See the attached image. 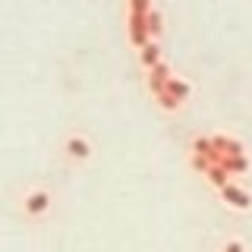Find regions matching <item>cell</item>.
I'll return each mask as SVG.
<instances>
[{
  "label": "cell",
  "instance_id": "1",
  "mask_svg": "<svg viewBox=\"0 0 252 252\" xmlns=\"http://www.w3.org/2000/svg\"><path fill=\"white\" fill-rule=\"evenodd\" d=\"M22 208H26L29 218L47 215V208H51V192H47V189H32L26 199H22Z\"/></svg>",
  "mask_w": 252,
  "mask_h": 252
},
{
  "label": "cell",
  "instance_id": "2",
  "mask_svg": "<svg viewBox=\"0 0 252 252\" xmlns=\"http://www.w3.org/2000/svg\"><path fill=\"white\" fill-rule=\"evenodd\" d=\"M220 192H224V202L230 205V208L246 211L249 205H252V199H249V192H246V189H240V186H233V183H227L224 189H220Z\"/></svg>",
  "mask_w": 252,
  "mask_h": 252
},
{
  "label": "cell",
  "instance_id": "3",
  "mask_svg": "<svg viewBox=\"0 0 252 252\" xmlns=\"http://www.w3.org/2000/svg\"><path fill=\"white\" fill-rule=\"evenodd\" d=\"M66 155L73 158V161H85V158L92 155V145H89L82 136H69V139H66Z\"/></svg>",
  "mask_w": 252,
  "mask_h": 252
},
{
  "label": "cell",
  "instance_id": "4",
  "mask_svg": "<svg viewBox=\"0 0 252 252\" xmlns=\"http://www.w3.org/2000/svg\"><path fill=\"white\" fill-rule=\"evenodd\" d=\"M167 79H170V66H167V63H158V66L152 69V76H148V85H152V92L161 94L164 89H167Z\"/></svg>",
  "mask_w": 252,
  "mask_h": 252
},
{
  "label": "cell",
  "instance_id": "5",
  "mask_svg": "<svg viewBox=\"0 0 252 252\" xmlns=\"http://www.w3.org/2000/svg\"><path fill=\"white\" fill-rule=\"evenodd\" d=\"M158 63H161V47L148 41L145 47H142V66H145V69H155Z\"/></svg>",
  "mask_w": 252,
  "mask_h": 252
},
{
  "label": "cell",
  "instance_id": "6",
  "mask_svg": "<svg viewBox=\"0 0 252 252\" xmlns=\"http://www.w3.org/2000/svg\"><path fill=\"white\" fill-rule=\"evenodd\" d=\"M164 92H167L170 94V98H177V101H183V98H189V85L186 82H180V79H167V89H164Z\"/></svg>",
  "mask_w": 252,
  "mask_h": 252
},
{
  "label": "cell",
  "instance_id": "7",
  "mask_svg": "<svg viewBox=\"0 0 252 252\" xmlns=\"http://www.w3.org/2000/svg\"><path fill=\"white\" fill-rule=\"evenodd\" d=\"M145 19H148V35H161V13H152V10H148Z\"/></svg>",
  "mask_w": 252,
  "mask_h": 252
},
{
  "label": "cell",
  "instance_id": "8",
  "mask_svg": "<svg viewBox=\"0 0 252 252\" xmlns=\"http://www.w3.org/2000/svg\"><path fill=\"white\" fill-rule=\"evenodd\" d=\"M158 101H161V107H164V110H177V107H180V101H177V98H170L167 92L158 94Z\"/></svg>",
  "mask_w": 252,
  "mask_h": 252
},
{
  "label": "cell",
  "instance_id": "9",
  "mask_svg": "<svg viewBox=\"0 0 252 252\" xmlns=\"http://www.w3.org/2000/svg\"><path fill=\"white\" fill-rule=\"evenodd\" d=\"M132 13H148V0H132Z\"/></svg>",
  "mask_w": 252,
  "mask_h": 252
},
{
  "label": "cell",
  "instance_id": "10",
  "mask_svg": "<svg viewBox=\"0 0 252 252\" xmlns=\"http://www.w3.org/2000/svg\"><path fill=\"white\" fill-rule=\"evenodd\" d=\"M224 252H243V243H240V240H230V243L224 246Z\"/></svg>",
  "mask_w": 252,
  "mask_h": 252
}]
</instances>
